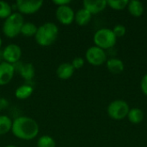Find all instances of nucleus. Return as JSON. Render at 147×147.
<instances>
[{
	"instance_id": "nucleus-1",
	"label": "nucleus",
	"mask_w": 147,
	"mask_h": 147,
	"mask_svg": "<svg viewBox=\"0 0 147 147\" xmlns=\"http://www.w3.org/2000/svg\"><path fill=\"white\" fill-rule=\"evenodd\" d=\"M40 127L34 119L28 116L16 117L12 123V134L21 140L29 141L36 138L39 134Z\"/></svg>"
},
{
	"instance_id": "nucleus-2",
	"label": "nucleus",
	"mask_w": 147,
	"mask_h": 147,
	"mask_svg": "<svg viewBox=\"0 0 147 147\" xmlns=\"http://www.w3.org/2000/svg\"><path fill=\"white\" fill-rule=\"evenodd\" d=\"M59 33V28L55 23L51 22H45L38 27L34 39L36 43L40 47H48L56 41Z\"/></svg>"
},
{
	"instance_id": "nucleus-3",
	"label": "nucleus",
	"mask_w": 147,
	"mask_h": 147,
	"mask_svg": "<svg viewBox=\"0 0 147 147\" xmlns=\"http://www.w3.org/2000/svg\"><path fill=\"white\" fill-rule=\"evenodd\" d=\"M23 23V16L19 12H13L8 18L4 20L3 23V34L9 39H13L21 34Z\"/></svg>"
},
{
	"instance_id": "nucleus-4",
	"label": "nucleus",
	"mask_w": 147,
	"mask_h": 147,
	"mask_svg": "<svg viewBox=\"0 0 147 147\" xmlns=\"http://www.w3.org/2000/svg\"><path fill=\"white\" fill-rule=\"evenodd\" d=\"M116 40L117 37L114 34L113 30L106 28L98 29L93 36L95 46L103 50L113 47L116 43Z\"/></svg>"
},
{
	"instance_id": "nucleus-5",
	"label": "nucleus",
	"mask_w": 147,
	"mask_h": 147,
	"mask_svg": "<svg viewBox=\"0 0 147 147\" xmlns=\"http://www.w3.org/2000/svg\"><path fill=\"white\" fill-rule=\"evenodd\" d=\"M129 110V105L124 100H115L111 102L107 108L109 116L116 121H121L127 118Z\"/></svg>"
},
{
	"instance_id": "nucleus-6",
	"label": "nucleus",
	"mask_w": 147,
	"mask_h": 147,
	"mask_svg": "<svg viewBox=\"0 0 147 147\" xmlns=\"http://www.w3.org/2000/svg\"><path fill=\"white\" fill-rule=\"evenodd\" d=\"M85 59L87 62L91 65L99 66L107 61V54L105 50L96 46H93L87 49L85 53Z\"/></svg>"
},
{
	"instance_id": "nucleus-7",
	"label": "nucleus",
	"mask_w": 147,
	"mask_h": 147,
	"mask_svg": "<svg viewBox=\"0 0 147 147\" xmlns=\"http://www.w3.org/2000/svg\"><path fill=\"white\" fill-rule=\"evenodd\" d=\"M43 5V1L38 0H17L16 9L22 15H33L39 11Z\"/></svg>"
},
{
	"instance_id": "nucleus-8",
	"label": "nucleus",
	"mask_w": 147,
	"mask_h": 147,
	"mask_svg": "<svg viewBox=\"0 0 147 147\" xmlns=\"http://www.w3.org/2000/svg\"><path fill=\"white\" fill-rule=\"evenodd\" d=\"M2 55L5 62L14 65L21 59L22 48L16 44H9L3 48Z\"/></svg>"
},
{
	"instance_id": "nucleus-9",
	"label": "nucleus",
	"mask_w": 147,
	"mask_h": 147,
	"mask_svg": "<svg viewBox=\"0 0 147 147\" xmlns=\"http://www.w3.org/2000/svg\"><path fill=\"white\" fill-rule=\"evenodd\" d=\"M55 16L59 22L63 25H70L75 20V12L70 5L57 7Z\"/></svg>"
},
{
	"instance_id": "nucleus-10",
	"label": "nucleus",
	"mask_w": 147,
	"mask_h": 147,
	"mask_svg": "<svg viewBox=\"0 0 147 147\" xmlns=\"http://www.w3.org/2000/svg\"><path fill=\"white\" fill-rule=\"evenodd\" d=\"M15 74V66L5 61L0 63V86H4L11 82Z\"/></svg>"
},
{
	"instance_id": "nucleus-11",
	"label": "nucleus",
	"mask_w": 147,
	"mask_h": 147,
	"mask_svg": "<svg viewBox=\"0 0 147 147\" xmlns=\"http://www.w3.org/2000/svg\"><path fill=\"white\" fill-rule=\"evenodd\" d=\"M84 8L91 15H96L102 12L107 7L106 0H84L83 2Z\"/></svg>"
},
{
	"instance_id": "nucleus-12",
	"label": "nucleus",
	"mask_w": 147,
	"mask_h": 147,
	"mask_svg": "<svg viewBox=\"0 0 147 147\" xmlns=\"http://www.w3.org/2000/svg\"><path fill=\"white\" fill-rule=\"evenodd\" d=\"M74 71H75V69L73 68L71 64L65 62V63L60 64L58 66V68L56 70V74L59 79L67 80L73 76Z\"/></svg>"
},
{
	"instance_id": "nucleus-13",
	"label": "nucleus",
	"mask_w": 147,
	"mask_h": 147,
	"mask_svg": "<svg viewBox=\"0 0 147 147\" xmlns=\"http://www.w3.org/2000/svg\"><path fill=\"white\" fill-rule=\"evenodd\" d=\"M19 73L26 82L29 83L33 80L35 74L34 66L33 65V64L28 62L21 64V65L19 66Z\"/></svg>"
},
{
	"instance_id": "nucleus-14",
	"label": "nucleus",
	"mask_w": 147,
	"mask_h": 147,
	"mask_svg": "<svg viewBox=\"0 0 147 147\" xmlns=\"http://www.w3.org/2000/svg\"><path fill=\"white\" fill-rule=\"evenodd\" d=\"M107 69L113 74H120L124 71V63L117 58H111L106 61Z\"/></svg>"
},
{
	"instance_id": "nucleus-15",
	"label": "nucleus",
	"mask_w": 147,
	"mask_h": 147,
	"mask_svg": "<svg viewBox=\"0 0 147 147\" xmlns=\"http://www.w3.org/2000/svg\"><path fill=\"white\" fill-rule=\"evenodd\" d=\"M91 17H92V15L87 9H85L84 8H82L75 13L74 21L79 26H85L90 22Z\"/></svg>"
},
{
	"instance_id": "nucleus-16",
	"label": "nucleus",
	"mask_w": 147,
	"mask_h": 147,
	"mask_svg": "<svg viewBox=\"0 0 147 147\" xmlns=\"http://www.w3.org/2000/svg\"><path fill=\"white\" fill-rule=\"evenodd\" d=\"M34 92V88L29 84H22L18 86L15 91V96L19 100H26L29 98Z\"/></svg>"
},
{
	"instance_id": "nucleus-17",
	"label": "nucleus",
	"mask_w": 147,
	"mask_h": 147,
	"mask_svg": "<svg viewBox=\"0 0 147 147\" xmlns=\"http://www.w3.org/2000/svg\"><path fill=\"white\" fill-rule=\"evenodd\" d=\"M127 9L131 16L134 17H140L144 13V5L138 0H131L127 4Z\"/></svg>"
},
{
	"instance_id": "nucleus-18",
	"label": "nucleus",
	"mask_w": 147,
	"mask_h": 147,
	"mask_svg": "<svg viewBox=\"0 0 147 147\" xmlns=\"http://www.w3.org/2000/svg\"><path fill=\"white\" fill-rule=\"evenodd\" d=\"M128 121L134 125L140 124L144 120V112L140 108H133L130 109L127 115Z\"/></svg>"
},
{
	"instance_id": "nucleus-19",
	"label": "nucleus",
	"mask_w": 147,
	"mask_h": 147,
	"mask_svg": "<svg viewBox=\"0 0 147 147\" xmlns=\"http://www.w3.org/2000/svg\"><path fill=\"white\" fill-rule=\"evenodd\" d=\"M13 121L7 115H0V135L7 134L11 132Z\"/></svg>"
},
{
	"instance_id": "nucleus-20",
	"label": "nucleus",
	"mask_w": 147,
	"mask_h": 147,
	"mask_svg": "<svg viewBox=\"0 0 147 147\" xmlns=\"http://www.w3.org/2000/svg\"><path fill=\"white\" fill-rule=\"evenodd\" d=\"M38 27L33 22H24L21 30V34L24 37H33L37 32Z\"/></svg>"
},
{
	"instance_id": "nucleus-21",
	"label": "nucleus",
	"mask_w": 147,
	"mask_h": 147,
	"mask_svg": "<svg viewBox=\"0 0 147 147\" xmlns=\"http://www.w3.org/2000/svg\"><path fill=\"white\" fill-rule=\"evenodd\" d=\"M37 147H56V141L49 135H42L37 140Z\"/></svg>"
},
{
	"instance_id": "nucleus-22",
	"label": "nucleus",
	"mask_w": 147,
	"mask_h": 147,
	"mask_svg": "<svg viewBox=\"0 0 147 147\" xmlns=\"http://www.w3.org/2000/svg\"><path fill=\"white\" fill-rule=\"evenodd\" d=\"M12 13H13L12 6L9 3L0 0V19L5 20Z\"/></svg>"
},
{
	"instance_id": "nucleus-23",
	"label": "nucleus",
	"mask_w": 147,
	"mask_h": 147,
	"mask_svg": "<svg viewBox=\"0 0 147 147\" xmlns=\"http://www.w3.org/2000/svg\"><path fill=\"white\" fill-rule=\"evenodd\" d=\"M128 3V0H108L107 5L115 10H121L127 7Z\"/></svg>"
},
{
	"instance_id": "nucleus-24",
	"label": "nucleus",
	"mask_w": 147,
	"mask_h": 147,
	"mask_svg": "<svg viewBox=\"0 0 147 147\" xmlns=\"http://www.w3.org/2000/svg\"><path fill=\"white\" fill-rule=\"evenodd\" d=\"M112 30H113V32H114V34H115L116 37H122L127 33V28L122 24H117V25H115Z\"/></svg>"
},
{
	"instance_id": "nucleus-25",
	"label": "nucleus",
	"mask_w": 147,
	"mask_h": 147,
	"mask_svg": "<svg viewBox=\"0 0 147 147\" xmlns=\"http://www.w3.org/2000/svg\"><path fill=\"white\" fill-rule=\"evenodd\" d=\"M71 64L75 70H79L84 65V59L81 57H76Z\"/></svg>"
},
{
	"instance_id": "nucleus-26",
	"label": "nucleus",
	"mask_w": 147,
	"mask_h": 147,
	"mask_svg": "<svg viewBox=\"0 0 147 147\" xmlns=\"http://www.w3.org/2000/svg\"><path fill=\"white\" fill-rule=\"evenodd\" d=\"M140 89L143 94L147 96V73L143 76L141 81H140Z\"/></svg>"
},
{
	"instance_id": "nucleus-27",
	"label": "nucleus",
	"mask_w": 147,
	"mask_h": 147,
	"mask_svg": "<svg viewBox=\"0 0 147 147\" xmlns=\"http://www.w3.org/2000/svg\"><path fill=\"white\" fill-rule=\"evenodd\" d=\"M53 3H54L57 7L64 6V5H69L71 3V0H53Z\"/></svg>"
},
{
	"instance_id": "nucleus-28",
	"label": "nucleus",
	"mask_w": 147,
	"mask_h": 147,
	"mask_svg": "<svg viewBox=\"0 0 147 147\" xmlns=\"http://www.w3.org/2000/svg\"><path fill=\"white\" fill-rule=\"evenodd\" d=\"M9 107V102L5 98L0 97V110H3Z\"/></svg>"
},
{
	"instance_id": "nucleus-29",
	"label": "nucleus",
	"mask_w": 147,
	"mask_h": 147,
	"mask_svg": "<svg viewBox=\"0 0 147 147\" xmlns=\"http://www.w3.org/2000/svg\"><path fill=\"white\" fill-rule=\"evenodd\" d=\"M4 147H18V146H14V145H8V146H4Z\"/></svg>"
},
{
	"instance_id": "nucleus-30",
	"label": "nucleus",
	"mask_w": 147,
	"mask_h": 147,
	"mask_svg": "<svg viewBox=\"0 0 147 147\" xmlns=\"http://www.w3.org/2000/svg\"><path fill=\"white\" fill-rule=\"evenodd\" d=\"M2 44H3V41H2V38L0 37V48H1V47H2Z\"/></svg>"
},
{
	"instance_id": "nucleus-31",
	"label": "nucleus",
	"mask_w": 147,
	"mask_h": 147,
	"mask_svg": "<svg viewBox=\"0 0 147 147\" xmlns=\"http://www.w3.org/2000/svg\"><path fill=\"white\" fill-rule=\"evenodd\" d=\"M0 63H1V58H0Z\"/></svg>"
}]
</instances>
